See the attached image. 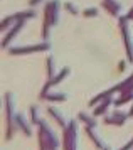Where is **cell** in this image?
<instances>
[{
  "label": "cell",
  "mask_w": 133,
  "mask_h": 150,
  "mask_svg": "<svg viewBox=\"0 0 133 150\" xmlns=\"http://www.w3.org/2000/svg\"><path fill=\"white\" fill-rule=\"evenodd\" d=\"M49 46L47 44H40V46H32V47H24V49H10L12 54H17V52H30V51H44Z\"/></svg>",
  "instance_id": "1"
},
{
  "label": "cell",
  "mask_w": 133,
  "mask_h": 150,
  "mask_svg": "<svg viewBox=\"0 0 133 150\" xmlns=\"http://www.w3.org/2000/svg\"><path fill=\"white\" fill-rule=\"evenodd\" d=\"M57 5H59V4H57V2H56V0H54V2H51V4H47V7L51 8V12H52L54 8L57 7ZM46 14H47V19H46V25H49V24H56V19H54V17H51V14H49V12H47L46 10Z\"/></svg>",
  "instance_id": "2"
},
{
  "label": "cell",
  "mask_w": 133,
  "mask_h": 150,
  "mask_svg": "<svg viewBox=\"0 0 133 150\" xmlns=\"http://www.w3.org/2000/svg\"><path fill=\"white\" fill-rule=\"evenodd\" d=\"M66 98H67L66 95H47V100H52V101H56V100L62 101V100H66Z\"/></svg>",
  "instance_id": "3"
},
{
  "label": "cell",
  "mask_w": 133,
  "mask_h": 150,
  "mask_svg": "<svg viewBox=\"0 0 133 150\" xmlns=\"http://www.w3.org/2000/svg\"><path fill=\"white\" fill-rule=\"evenodd\" d=\"M81 118H83V120H86V122H88L86 115H81ZM89 125H91V127H94V125H96V122H93V120H89Z\"/></svg>",
  "instance_id": "4"
},
{
  "label": "cell",
  "mask_w": 133,
  "mask_h": 150,
  "mask_svg": "<svg viewBox=\"0 0 133 150\" xmlns=\"http://www.w3.org/2000/svg\"><path fill=\"white\" fill-rule=\"evenodd\" d=\"M66 7L69 8V10H71V12H73V14H74V12H78V10H76V8H74L73 5H71V4H66Z\"/></svg>",
  "instance_id": "5"
},
{
  "label": "cell",
  "mask_w": 133,
  "mask_h": 150,
  "mask_svg": "<svg viewBox=\"0 0 133 150\" xmlns=\"http://www.w3.org/2000/svg\"><path fill=\"white\" fill-rule=\"evenodd\" d=\"M84 14H86V15H96V10H86Z\"/></svg>",
  "instance_id": "6"
},
{
  "label": "cell",
  "mask_w": 133,
  "mask_h": 150,
  "mask_svg": "<svg viewBox=\"0 0 133 150\" xmlns=\"http://www.w3.org/2000/svg\"><path fill=\"white\" fill-rule=\"evenodd\" d=\"M130 147H133V140H132V142H128V145H127V147H123L121 150H128Z\"/></svg>",
  "instance_id": "7"
},
{
  "label": "cell",
  "mask_w": 133,
  "mask_h": 150,
  "mask_svg": "<svg viewBox=\"0 0 133 150\" xmlns=\"http://www.w3.org/2000/svg\"><path fill=\"white\" fill-rule=\"evenodd\" d=\"M127 17H128V19H130V17H133V10H132V12H130V14L127 15Z\"/></svg>",
  "instance_id": "8"
},
{
  "label": "cell",
  "mask_w": 133,
  "mask_h": 150,
  "mask_svg": "<svg viewBox=\"0 0 133 150\" xmlns=\"http://www.w3.org/2000/svg\"><path fill=\"white\" fill-rule=\"evenodd\" d=\"M106 150H108V149H106Z\"/></svg>",
  "instance_id": "9"
}]
</instances>
